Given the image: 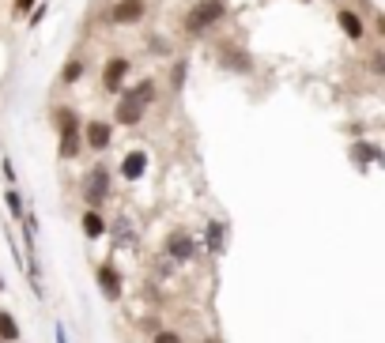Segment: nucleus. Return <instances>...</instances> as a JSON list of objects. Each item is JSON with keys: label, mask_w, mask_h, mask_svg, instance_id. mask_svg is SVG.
<instances>
[{"label": "nucleus", "mask_w": 385, "mask_h": 343, "mask_svg": "<svg viewBox=\"0 0 385 343\" xmlns=\"http://www.w3.org/2000/svg\"><path fill=\"white\" fill-rule=\"evenodd\" d=\"M102 230H106V223H102V219H98L95 212H87V215H83V234H87V238H98Z\"/></svg>", "instance_id": "nucleus-16"}, {"label": "nucleus", "mask_w": 385, "mask_h": 343, "mask_svg": "<svg viewBox=\"0 0 385 343\" xmlns=\"http://www.w3.org/2000/svg\"><path fill=\"white\" fill-rule=\"evenodd\" d=\"M83 68H87V64H83L80 57H72L69 64H64V72H61V80H64V83H80V76H83Z\"/></svg>", "instance_id": "nucleus-15"}, {"label": "nucleus", "mask_w": 385, "mask_h": 343, "mask_svg": "<svg viewBox=\"0 0 385 343\" xmlns=\"http://www.w3.org/2000/svg\"><path fill=\"white\" fill-rule=\"evenodd\" d=\"M227 68H238V72H249V61L242 53H227Z\"/></svg>", "instance_id": "nucleus-19"}, {"label": "nucleus", "mask_w": 385, "mask_h": 343, "mask_svg": "<svg viewBox=\"0 0 385 343\" xmlns=\"http://www.w3.org/2000/svg\"><path fill=\"white\" fill-rule=\"evenodd\" d=\"M8 207H12L16 219H23V204H19V193H8Z\"/></svg>", "instance_id": "nucleus-20"}, {"label": "nucleus", "mask_w": 385, "mask_h": 343, "mask_svg": "<svg viewBox=\"0 0 385 343\" xmlns=\"http://www.w3.org/2000/svg\"><path fill=\"white\" fill-rule=\"evenodd\" d=\"M114 234H117V241L121 246H133V227H129V219H117V227H114Z\"/></svg>", "instance_id": "nucleus-17"}, {"label": "nucleus", "mask_w": 385, "mask_h": 343, "mask_svg": "<svg viewBox=\"0 0 385 343\" xmlns=\"http://www.w3.org/2000/svg\"><path fill=\"white\" fill-rule=\"evenodd\" d=\"M57 121H61V159H76L80 155V121H76L72 109H57Z\"/></svg>", "instance_id": "nucleus-2"}, {"label": "nucleus", "mask_w": 385, "mask_h": 343, "mask_svg": "<svg viewBox=\"0 0 385 343\" xmlns=\"http://www.w3.org/2000/svg\"><path fill=\"white\" fill-rule=\"evenodd\" d=\"M370 68L374 72H385V57H370Z\"/></svg>", "instance_id": "nucleus-23"}, {"label": "nucleus", "mask_w": 385, "mask_h": 343, "mask_svg": "<svg viewBox=\"0 0 385 343\" xmlns=\"http://www.w3.org/2000/svg\"><path fill=\"white\" fill-rule=\"evenodd\" d=\"M144 170H148V155L144 151H129L125 162H121V178L136 181V178H144Z\"/></svg>", "instance_id": "nucleus-8"}, {"label": "nucleus", "mask_w": 385, "mask_h": 343, "mask_svg": "<svg viewBox=\"0 0 385 343\" xmlns=\"http://www.w3.org/2000/svg\"><path fill=\"white\" fill-rule=\"evenodd\" d=\"M182 83H185V61H178L170 68V87H174V91H182Z\"/></svg>", "instance_id": "nucleus-18"}, {"label": "nucleus", "mask_w": 385, "mask_h": 343, "mask_svg": "<svg viewBox=\"0 0 385 343\" xmlns=\"http://www.w3.org/2000/svg\"><path fill=\"white\" fill-rule=\"evenodd\" d=\"M109 136H114V132H109L106 121H91V125H87V143H91L95 151H106L109 148Z\"/></svg>", "instance_id": "nucleus-9"}, {"label": "nucleus", "mask_w": 385, "mask_h": 343, "mask_svg": "<svg viewBox=\"0 0 385 343\" xmlns=\"http://www.w3.org/2000/svg\"><path fill=\"white\" fill-rule=\"evenodd\" d=\"M125 76H129V61L125 57H114L106 64V72H102V87L106 91H117L121 83H125Z\"/></svg>", "instance_id": "nucleus-7"}, {"label": "nucleus", "mask_w": 385, "mask_h": 343, "mask_svg": "<svg viewBox=\"0 0 385 343\" xmlns=\"http://www.w3.org/2000/svg\"><path fill=\"white\" fill-rule=\"evenodd\" d=\"M144 0H121L109 12V23H136V19H144Z\"/></svg>", "instance_id": "nucleus-5"}, {"label": "nucleus", "mask_w": 385, "mask_h": 343, "mask_svg": "<svg viewBox=\"0 0 385 343\" xmlns=\"http://www.w3.org/2000/svg\"><path fill=\"white\" fill-rule=\"evenodd\" d=\"M98 287H102V294L109 298V302L121 298V272L114 268V264H102V268H98Z\"/></svg>", "instance_id": "nucleus-6"}, {"label": "nucleus", "mask_w": 385, "mask_h": 343, "mask_svg": "<svg viewBox=\"0 0 385 343\" xmlns=\"http://www.w3.org/2000/svg\"><path fill=\"white\" fill-rule=\"evenodd\" d=\"M106 196H109V170L106 166H95V170L83 178V200L87 204H102Z\"/></svg>", "instance_id": "nucleus-3"}, {"label": "nucleus", "mask_w": 385, "mask_h": 343, "mask_svg": "<svg viewBox=\"0 0 385 343\" xmlns=\"http://www.w3.org/2000/svg\"><path fill=\"white\" fill-rule=\"evenodd\" d=\"M336 19H340V30H344L348 38H355V42L362 38V19H359L355 12H340Z\"/></svg>", "instance_id": "nucleus-11"}, {"label": "nucleus", "mask_w": 385, "mask_h": 343, "mask_svg": "<svg viewBox=\"0 0 385 343\" xmlns=\"http://www.w3.org/2000/svg\"><path fill=\"white\" fill-rule=\"evenodd\" d=\"M208 253H223V223H208Z\"/></svg>", "instance_id": "nucleus-12"}, {"label": "nucleus", "mask_w": 385, "mask_h": 343, "mask_svg": "<svg viewBox=\"0 0 385 343\" xmlns=\"http://www.w3.org/2000/svg\"><path fill=\"white\" fill-rule=\"evenodd\" d=\"M223 16H227L223 0H196L189 8V16H185V30H189V35H204V30L212 23H219Z\"/></svg>", "instance_id": "nucleus-1"}, {"label": "nucleus", "mask_w": 385, "mask_h": 343, "mask_svg": "<svg viewBox=\"0 0 385 343\" xmlns=\"http://www.w3.org/2000/svg\"><path fill=\"white\" fill-rule=\"evenodd\" d=\"M155 343H182V339L174 336V332H159V336H155Z\"/></svg>", "instance_id": "nucleus-21"}, {"label": "nucleus", "mask_w": 385, "mask_h": 343, "mask_svg": "<svg viewBox=\"0 0 385 343\" xmlns=\"http://www.w3.org/2000/svg\"><path fill=\"white\" fill-rule=\"evenodd\" d=\"M351 155H355L359 162H381V151L374 148V143H355V148H351Z\"/></svg>", "instance_id": "nucleus-14"}, {"label": "nucleus", "mask_w": 385, "mask_h": 343, "mask_svg": "<svg viewBox=\"0 0 385 343\" xmlns=\"http://www.w3.org/2000/svg\"><path fill=\"white\" fill-rule=\"evenodd\" d=\"M30 4H35V0H16V16H23L27 8H30Z\"/></svg>", "instance_id": "nucleus-22"}, {"label": "nucleus", "mask_w": 385, "mask_h": 343, "mask_svg": "<svg viewBox=\"0 0 385 343\" xmlns=\"http://www.w3.org/2000/svg\"><path fill=\"white\" fill-rule=\"evenodd\" d=\"M19 339V325L12 320V313H0V343H12Z\"/></svg>", "instance_id": "nucleus-13"}, {"label": "nucleus", "mask_w": 385, "mask_h": 343, "mask_svg": "<svg viewBox=\"0 0 385 343\" xmlns=\"http://www.w3.org/2000/svg\"><path fill=\"white\" fill-rule=\"evenodd\" d=\"M0 291H4V283H0Z\"/></svg>", "instance_id": "nucleus-24"}, {"label": "nucleus", "mask_w": 385, "mask_h": 343, "mask_svg": "<svg viewBox=\"0 0 385 343\" xmlns=\"http://www.w3.org/2000/svg\"><path fill=\"white\" fill-rule=\"evenodd\" d=\"M167 253L174 260H189L193 257V238L189 234H170L167 238Z\"/></svg>", "instance_id": "nucleus-10"}, {"label": "nucleus", "mask_w": 385, "mask_h": 343, "mask_svg": "<svg viewBox=\"0 0 385 343\" xmlns=\"http://www.w3.org/2000/svg\"><path fill=\"white\" fill-rule=\"evenodd\" d=\"M144 98H140V91L133 87V91H125L121 95V102H117V121L121 125H140V121H144Z\"/></svg>", "instance_id": "nucleus-4"}]
</instances>
